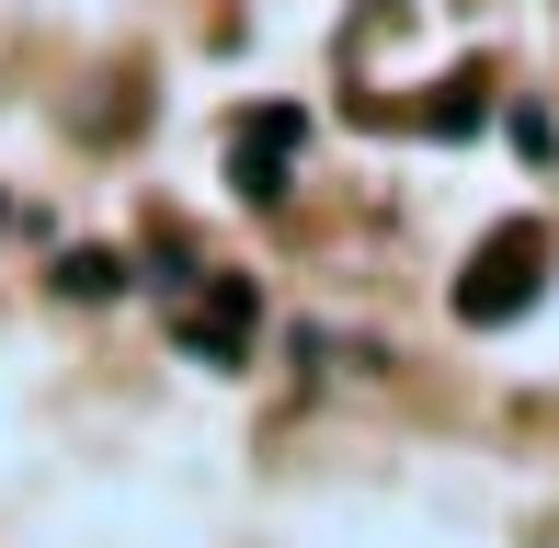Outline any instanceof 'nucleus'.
<instances>
[{"mask_svg": "<svg viewBox=\"0 0 559 548\" xmlns=\"http://www.w3.org/2000/svg\"><path fill=\"white\" fill-rule=\"evenodd\" d=\"M537 297H548V229L537 217H502L468 252V274H456V320H468V332H502V320H525Z\"/></svg>", "mask_w": 559, "mask_h": 548, "instance_id": "1", "label": "nucleus"}, {"mask_svg": "<svg viewBox=\"0 0 559 548\" xmlns=\"http://www.w3.org/2000/svg\"><path fill=\"white\" fill-rule=\"evenodd\" d=\"M297 160H309V104H251L240 127H228V183H240L251 206H274V194L297 183Z\"/></svg>", "mask_w": 559, "mask_h": 548, "instance_id": "2", "label": "nucleus"}, {"mask_svg": "<svg viewBox=\"0 0 559 548\" xmlns=\"http://www.w3.org/2000/svg\"><path fill=\"white\" fill-rule=\"evenodd\" d=\"M251 332H263V286L251 274H206V297L183 309V355L194 366H240Z\"/></svg>", "mask_w": 559, "mask_h": 548, "instance_id": "3", "label": "nucleus"}, {"mask_svg": "<svg viewBox=\"0 0 559 548\" xmlns=\"http://www.w3.org/2000/svg\"><path fill=\"white\" fill-rule=\"evenodd\" d=\"M126 286H138V263H126V252H104V240L58 263V297H81V309H104V297H126Z\"/></svg>", "mask_w": 559, "mask_h": 548, "instance_id": "4", "label": "nucleus"}, {"mask_svg": "<svg viewBox=\"0 0 559 548\" xmlns=\"http://www.w3.org/2000/svg\"><path fill=\"white\" fill-rule=\"evenodd\" d=\"M479 115H491V69H456V81H435V104H423V127H435V138H468Z\"/></svg>", "mask_w": 559, "mask_h": 548, "instance_id": "5", "label": "nucleus"}, {"mask_svg": "<svg viewBox=\"0 0 559 548\" xmlns=\"http://www.w3.org/2000/svg\"><path fill=\"white\" fill-rule=\"evenodd\" d=\"M0 229H12V206H0Z\"/></svg>", "mask_w": 559, "mask_h": 548, "instance_id": "6", "label": "nucleus"}]
</instances>
